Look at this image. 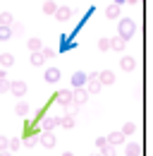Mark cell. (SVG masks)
Masks as SVG:
<instances>
[{"label": "cell", "instance_id": "obj_34", "mask_svg": "<svg viewBox=\"0 0 153 156\" xmlns=\"http://www.w3.org/2000/svg\"><path fill=\"white\" fill-rule=\"evenodd\" d=\"M0 79H7V70L5 67H0Z\"/></svg>", "mask_w": 153, "mask_h": 156}, {"label": "cell", "instance_id": "obj_28", "mask_svg": "<svg viewBox=\"0 0 153 156\" xmlns=\"http://www.w3.org/2000/svg\"><path fill=\"white\" fill-rule=\"evenodd\" d=\"M134 130H136V125H134V122H127V125L122 127V132H124V135H134Z\"/></svg>", "mask_w": 153, "mask_h": 156}, {"label": "cell", "instance_id": "obj_27", "mask_svg": "<svg viewBox=\"0 0 153 156\" xmlns=\"http://www.w3.org/2000/svg\"><path fill=\"white\" fill-rule=\"evenodd\" d=\"M100 154H103V156H115V147H113V144L103 147V149H100Z\"/></svg>", "mask_w": 153, "mask_h": 156}, {"label": "cell", "instance_id": "obj_30", "mask_svg": "<svg viewBox=\"0 0 153 156\" xmlns=\"http://www.w3.org/2000/svg\"><path fill=\"white\" fill-rule=\"evenodd\" d=\"M7 147H10V139L7 137H0V151H7Z\"/></svg>", "mask_w": 153, "mask_h": 156}, {"label": "cell", "instance_id": "obj_2", "mask_svg": "<svg viewBox=\"0 0 153 156\" xmlns=\"http://www.w3.org/2000/svg\"><path fill=\"white\" fill-rule=\"evenodd\" d=\"M26 89H29V87H26V82H24V79H15V82L10 84V94H12V96H17V98H24Z\"/></svg>", "mask_w": 153, "mask_h": 156}, {"label": "cell", "instance_id": "obj_12", "mask_svg": "<svg viewBox=\"0 0 153 156\" xmlns=\"http://www.w3.org/2000/svg\"><path fill=\"white\" fill-rule=\"evenodd\" d=\"M70 15H72V10H70V7H65V5H62V7H57V12H55V17L60 22H67V20H70Z\"/></svg>", "mask_w": 153, "mask_h": 156}, {"label": "cell", "instance_id": "obj_16", "mask_svg": "<svg viewBox=\"0 0 153 156\" xmlns=\"http://www.w3.org/2000/svg\"><path fill=\"white\" fill-rule=\"evenodd\" d=\"M122 142H124V132H113V135L108 137V144H113V147L122 144Z\"/></svg>", "mask_w": 153, "mask_h": 156}, {"label": "cell", "instance_id": "obj_21", "mask_svg": "<svg viewBox=\"0 0 153 156\" xmlns=\"http://www.w3.org/2000/svg\"><path fill=\"white\" fill-rule=\"evenodd\" d=\"M12 39V27H2L0 24V41H10Z\"/></svg>", "mask_w": 153, "mask_h": 156}, {"label": "cell", "instance_id": "obj_33", "mask_svg": "<svg viewBox=\"0 0 153 156\" xmlns=\"http://www.w3.org/2000/svg\"><path fill=\"white\" fill-rule=\"evenodd\" d=\"M96 144H98V149H103V147H108V139H105V137H98Z\"/></svg>", "mask_w": 153, "mask_h": 156}, {"label": "cell", "instance_id": "obj_25", "mask_svg": "<svg viewBox=\"0 0 153 156\" xmlns=\"http://www.w3.org/2000/svg\"><path fill=\"white\" fill-rule=\"evenodd\" d=\"M10 84H12L10 79H0V94H7L10 91Z\"/></svg>", "mask_w": 153, "mask_h": 156}, {"label": "cell", "instance_id": "obj_5", "mask_svg": "<svg viewBox=\"0 0 153 156\" xmlns=\"http://www.w3.org/2000/svg\"><path fill=\"white\" fill-rule=\"evenodd\" d=\"M43 77H46V82H48V84H55V82H60V77H62V72H60L57 67H48Z\"/></svg>", "mask_w": 153, "mask_h": 156}, {"label": "cell", "instance_id": "obj_20", "mask_svg": "<svg viewBox=\"0 0 153 156\" xmlns=\"http://www.w3.org/2000/svg\"><path fill=\"white\" fill-rule=\"evenodd\" d=\"M43 51H38V53H31V65H34V67H41V65H43Z\"/></svg>", "mask_w": 153, "mask_h": 156}, {"label": "cell", "instance_id": "obj_9", "mask_svg": "<svg viewBox=\"0 0 153 156\" xmlns=\"http://www.w3.org/2000/svg\"><path fill=\"white\" fill-rule=\"evenodd\" d=\"M41 144H43L46 149H53V147H55V135H53V132H43V135H41Z\"/></svg>", "mask_w": 153, "mask_h": 156}, {"label": "cell", "instance_id": "obj_36", "mask_svg": "<svg viewBox=\"0 0 153 156\" xmlns=\"http://www.w3.org/2000/svg\"><path fill=\"white\" fill-rule=\"evenodd\" d=\"M115 5H122V2H127V0H113Z\"/></svg>", "mask_w": 153, "mask_h": 156}, {"label": "cell", "instance_id": "obj_38", "mask_svg": "<svg viewBox=\"0 0 153 156\" xmlns=\"http://www.w3.org/2000/svg\"><path fill=\"white\" fill-rule=\"evenodd\" d=\"M100 156H103V154H100Z\"/></svg>", "mask_w": 153, "mask_h": 156}, {"label": "cell", "instance_id": "obj_29", "mask_svg": "<svg viewBox=\"0 0 153 156\" xmlns=\"http://www.w3.org/2000/svg\"><path fill=\"white\" fill-rule=\"evenodd\" d=\"M98 48H100V51H108V48H110V39H100L98 41Z\"/></svg>", "mask_w": 153, "mask_h": 156}, {"label": "cell", "instance_id": "obj_4", "mask_svg": "<svg viewBox=\"0 0 153 156\" xmlns=\"http://www.w3.org/2000/svg\"><path fill=\"white\" fill-rule=\"evenodd\" d=\"M29 111H31V106H29L24 98H19L17 103H15V113H17L19 118H26V115H29Z\"/></svg>", "mask_w": 153, "mask_h": 156}, {"label": "cell", "instance_id": "obj_8", "mask_svg": "<svg viewBox=\"0 0 153 156\" xmlns=\"http://www.w3.org/2000/svg\"><path fill=\"white\" fill-rule=\"evenodd\" d=\"M72 98H74V103H79V106H81V103H86L89 91H86V89H74V91H72Z\"/></svg>", "mask_w": 153, "mask_h": 156}, {"label": "cell", "instance_id": "obj_6", "mask_svg": "<svg viewBox=\"0 0 153 156\" xmlns=\"http://www.w3.org/2000/svg\"><path fill=\"white\" fill-rule=\"evenodd\" d=\"M86 82H89V75H86V72H74V75H72V87H74V89H81Z\"/></svg>", "mask_w": 153, "mask_h": 156}, {"label": "cell", "instance_id": "obj_10", "mask_svg": "<svg viewBox=\"0 0 153 156\" xmlns=\"http://www.w3.org/2000/svg\"><path fill=\"white\" fill-rule=\"evenodd\" d=\"M12 65H15V55H12V53H2V55H0V67L10 70Z\"/></svg>", "mask_w": 153, "mask_h": 156}, {"label": "cell", "instance_id": "obj_13", "mask_svg": "<svg viewBox=\"0 0 153 156\" xmlns=\"http://www.w3.org/2000/svg\"><path fill=\"white\" fill-rule=\"evenodd\" d=\"M105 17H108V20H117V17H120V5H108V10H105Z\"/></svg>", "mask_w": 153, "mask_h": 156}, {"label": "cell", "instance_id": "obj_32", "mask_svg": "<svg viewBox=\"0 0 153 156\" xmlns=\"http://www.w3.org/2000/svg\"><path fill=\"white\" fill-rule=\"evenodd\" d=\"M12 34H24V27L15 22V24H12Z\"/></svg>", "mask_w": 153, "mask_h": 156}, {"label": "cell", "instance_id": "obj_11", "mask_svg": "<svg viewBox=\"0 0 153 156\" xmlns=\"http://www.w3.org/2000/svg\"><path fill=\"white\" fill-rule=\"evenodd\" d=\"M38 142H41V135H26L24 139H22V144H24L26 149H31V147H36Z\"/></svg>", "mask_w": 153, "mask_h": 156}, {"label": "cell", "instance_id": "obj_3", "mask_svg": "<svg viewBox=\"0 0 153 156\" xmlns=\"http://www.w3.org/2000/svg\"><path fill=\"white\" fill-rule=\"evenodd\" d=\"M55 101L60 103V106H70L74 98H72V91H70V89H62V91H57V94H55Z\"/></svg>", "mask_w": 153, "mask_h": 156}, {"label": "cell", "instance_id": "obj_22", "mask_svg": "<svg viewBox=\"0 0 153 156\" xmlns=\"http://www.w3.org/2000/svg\"><path fill=\"white\" fill-rule=\"evenodd\" d=\"M110 48H115V51H122V48H124V39H122V36H115V39H110Z\"/></svg>", "mask_w": 153, "mask_h": 156}, {"label": "cell", "instance_id": "obj_26", "mask_svg": "<svg viewBox=\"0 0 153 156\" xmlns=\"http://www.w3.org/2000/svg\"><path fill=\"white\" fill-rule=\"evenodd\" d=\"M19 147H22V139H10V147H7V151H17Z\"/></svg>", "mask_w": 153, "mask_h": 156}, {"label": "cell", "instance_id": "obj_35", "mask_svg": "<svg viewBox=\"0 0 153 156\" xmlns=\"http://www.w3.org/2000/svg\"><path fill=\"white\" fill-rule=\"evenodd\" d=\"M0 156H12V151H0Z\"/></svg>", "mask_w": 153, "mask_h": 156}, {"label": "cell", "instance_id": "obj_19", "mask_svg": "<svg viewBox=\"0 0 153 156\" xmlns=\"http://www.w3.org/2000/svg\"><path fill=\"white\" fill-rule=\"evenodd\" d=\"M43 12H46V15H55L57 5L53 2V0H43Z\"/></svg>", "mask_w": 153, "mask_h": 156}, {"label": "cell", "instance_id": "obj_37", "mask_svg": "<svg viewBox=\"0 0 153 156\" xmlns=\"http://www.w3.org/2000/svg\"><path fill=\"white\" fill-rule=\"evenodd\" d=\"M62 156H74V154H72V151H65V154H62Z\"/></svg>", "mask_w": 153, "mask_h": 156}, {"label": "cell", "instance_id": "obj_14", "mask_svg": "<svg viewBox=\"0 0 153 156\" xmlns=\"http://www.w3.org/2000/svg\"><path fill=\"white\" fill-rule=\"evenodd\" d=\"M120 65H122V70H124V72H132L134 67H136V62H134V58H129V55H124Z\"/></svg>", "mask_w": 153, "mask_h": 156}, {"label": "cell", "instance_id": "obj_7", "mask_svg": "<svg viewBox=\"0 0 153 156\" xmlns=\"http://www.w3.org/2000/svg\"><path fill=\"white\" fill-rule=\"evenodd\" d=\"M57 125H60V118H55V115L43 118V132H53Z\"/></svg>", "mask_w": 153, "mask_h": 156}, {"label": "cell", "instance_id": "obj_31", "mask_svg": "<svg viewBox=\"0 0 153 156\" xmlns=\"http://www.w3.org/2000/svg\"><path fill=\"white\" fill-rule=\"evenodd\" d=\"M43 58H46V60L55 58V51H53V48H43Z\"/></svg>", "mask_w": 153, "mask_h": 156}, {"label": "cell", "instance_id": "obj_23", "mask_svg": "<svg viewBox=\"0 0 153 156\" xmlns=\"http://www.w3.org/2000/svg\"><path fill=\"white\" fill-rule=\"evenodd\" d=\"M124 151H127V156H139V151H141V147H139V144H127V149H124Z\"/></svg>", "mask_w": 153, "mask_h": 156}, {"label": "cell", "instance_id": "obj_17", "mask_svg": "<svg viewBox=\"0 0 153 156\" xmlns=\"http://www.w3.org/2000/svg\"><path fill=\"white\" fill-rule=\"evenodd\" d=\"M0 24H2V27H12V24H15L12 12H0Z\"/></svg>", "mask_w": 153, "mask_h": 156}, {"label": "cell", "instance_id": "obj_24", "mask_svg": "<svg viewBox=\"0 0 153 156\" xmlns=\"http://www.w3.org/2000/svg\"><path fill=\"white\" fill-rule=\"evenodd\" d=\"M60 125H62V127H67V130H70V127H74V115H65V118H60Z\"/></svg>", "mask_w": 153, "mask_h": 156}, {"label": "cell", "instance_id": "obj_15", "mask_svg": "<svg viewBox=\"0 0 153 156\" xmlns=\"http://www.w3.org/2000/svg\"><path fill=\"white\" fill-rule=\"evenodd\" d=\"M26 46H29V51H31V53L43 51V43H41V39H29V41H26Z\"/></svg>", "mask_w": 153, "mask_h": 156}, {"label": "cell", "instance_id": "obj_18", "mask_svg": "<svg viewBox=\"0 0 153 156\" xmlns=\"http://www.w3.org/2000/svg\"><path fill=\"white\" fill-rule=\"evenodd\" d=\"M113 82H115V72H110V70L100 72V84H113Z\"/></svg>", "mask_w": 153, "mask_h": 156}, {"label": "cell", "instance_id": "obj_1", "mask_svg": "<svg viewBox=\"0 0 153 156\" xmlns=\"http://www.w3.org/2000/svg\"><path fill=\"white\" fill-rule=\"evenodd\" d=\"M134 31H136V24H134V20H120V34L117 36H122V39H132Z\"/></svg>", "mask_w": 153, "mask_h": 156}]
</instances>
